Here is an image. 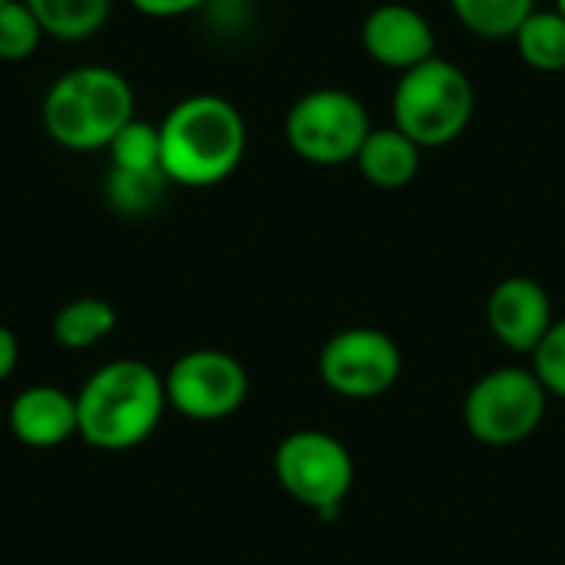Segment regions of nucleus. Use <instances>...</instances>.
<instances>
[{
  "label": "nucleus",
  "instance_id": "obj_23",
  "mask_svg": "<svg viewBox=\"0 0 565 565\" xmlns=\"http://www.w3.org/2000/svg\"><path fill=\"white\" fill-rule=\"evenodd\" d=\"M17 361H20V341L7 324H0V384L17 371Z\"/></svg>",
  "mask_w": 565,
  "mask_h": 565
},
{
  "label": "nucleus",
  "instance_id": "obj_18",
  "mask_svg": "<svg viewBox=\"0 0 565 565\" xmlns=\"http://www.w3.org/2000/svg\"><path fill=\"white\" fill-rule=\"evenodd\" d=\"M109 162L116 172H136V175H149V172H162V156H159V126L146 122V119H132L126 122L113 142L106 146Z\"/></svg>",
  "mask_w": 565,
  "mask_h": 565
},
{
  "label": "nucleus",
  "instance_id": "obj_10",
  "mask_svg": "<svg viewBox=\"0 0 565 565\" xmlns=\"http://www.w3.org/2000/svg\"><path fill=\"white\" fill-rule=\"evenodd\" d=\"M487 324L503 348L516 354H533L556 324L553 301L540 281L526 275H510L487 298Z\"/></svg>",
  "mask_w": 565,
  "mask_h": 565
},
{
  "label": "nucleus",
  "instance_id": "obj_24",
  "mask_svg": "<svg viewBox=\"0 0 565 565\" xmlns=\"http://www.w3.org/2000/svg\"><path fill=\"white\" fill-rule=\"evenodd\" d=\"M218 3H225V7H245V3H252V0H218Z\"/></svg>",
  "mask_w": 565,
  "mask_h": 565
},
{
  "label": "nucleus",
  "instance_id": "obj_21",
  "mask_svg": "<svg viewBox=\"0 0 565 565\" xmlns=\"http://www.w3.org/2000/svg\"><path fill=\"white\" fill-rule=\"evenodd\" d=\"M533 374L546 387V394L565 401V318L550 328L543 344L533 351Z\"/></svg>",
  "mask_w": 565,
  "mask_h": 565
},
{
  "label": "nucleus",
  "instance_id": "obj_9",
  "mask_svg": "<svg viewBox=\"0 0 565 565\" xmlns=\"http://www.w3.org/2000/svg\"><path fill=\"white\" fill-rule=\"evenodd\" d=\"M401 367V348L377 328H344L321 348L318 358L324 387L348 401H371L387 394L397 384Z\"/></svg>",
  "mask_w": 565,
  "mask_h": 565
},
{
  "label": "nucleus",
  "instance_id": "obj_20",
  "mask_svg": "<svg viewBox=\"0 0 565 565\" xmlns=\"http://www.w3.org/2000/svg\"><path fill=\"white\" fill-rule=\"evenodd\" d=\"M169 179L162 172H149V175H136V172H116L109 169L106 179V199L116 212L122 215H146L149 209L159 205L162 192H166Z\"/></svg>",
  "mask_w": 565,
  "mask_h": 565
},
{
  "label": "nucleus",
  "instance_id": "obj_1",
  "mask_svg": "<svg viewBox=\"0 0 565 565\" xmlns=\"http://www.w3.org/2000/svg\"><path fill=\"white\" fill-rule=\"evenodd\" d=\"M248 129L235 103L215 93L179 99L159 122L162 175L172 185L209 189L225 182L245 159Z\"/></svg>",
  "mask_w": 565,
  "mask_h": 565
},
{
  "label": "nucleus",
  "instance_id": "obj_17",
  "mask_svg": "<svg viewBox=\"0 0 565 565\" xmlns=\"http://www.w3.org/2000/svg\"><path fill=\"white\" fill-rule=\"evenodd\" d=\"M457 20L483 40H513L536 0H450Z\"/></svg>",
  "mask_w": 565,
  "mask_h": 565
},
{
  "label": "nucleus",
  "instance_id": "obj_15",
  "mask_svg": "<svg viewBox=\"0 0 565 565\" xmlns=\"http://www.w3.org/2000/svg\"><path fill=\"white\" fill-rule=\"evenodd\" d=\"M26 7L40 20L46 36L76 43L103 30L113 0H26Z\"/></svg>",
  "mask_w": 565,
  "mask_h": 565
},
{
  "label": "nucleus",
  "instance_id": "obj_8",
  "mask_svg": "<svg viewBox=\"0 0 565 565\" xmlns=\"http://www.w3.org/2000/svg\"><path fill=\"white\" fill-rule=\"evenodd\" d=\"M162 381L169 407L199 424L232 417L248 397V371L235 354L218 348L182 354L179 361H172Z\"/></svg>",
  "mask_w": 565,
  "mask_h": 565
},
{
  "label": "nucleus",
  "instance_id": "obj_14",
  "mask_svg": "<svg viewBox=\"0 0 565 565\" xmlns=\"http://www.w3.org/2000/svg\"><path fill=\"white\" fill-rule=\"evenodd\" d=\"M50 331L63 351L96 348L99 341H106L116 331V308L106 298H93V295L73 298L56 311Z\"/></svg>",
  "mask_w": 565,
  "mask_h": 565
},
{
  "label": "nucleus",
  "instance_id": "obj_2",
  "mask_svg": "<svg viewBox=\"0 0 565 565\" xmlns=\"http://www.w3.org/2000/svg\"><path fill=\"white\" fill-rule=\"evenodd\" d=\"M166 411V381L156 367L136 358L109 361L76 394L79 440L109 454L132 450L156 434Z\"/></svg>",
  "mask_w": 565,
  "mask_h": 565
},
{
  "label": "nucleus",
  "instance_id": "obj_11",
  "mask_svg": "<svg viewBox=\"0 0 565 565\" xmlns=\"http://www.w3.org/2000/svg\"><path fill=\"white\" fill-rule=\"evenodd\" d=\"M361 43L367 56L387 70L407 73L437 56V33L430 20L411 3H381L364 17Z\"/></svg>",
  "mask_w": 565,
  "mask_h": 565
},
{
  "label": "nucleus",
  "instance_id": "obj_12",
  "mask_svg": "<svg viewBox=\"0 0 565 565\" xmlns=\"http://www.w3.org/2000/svg\"><path fill=\"white\" fill-rule=\"evenodd\" d=\"M7 427L13 440L30 450L63 447L66 440L79 437L76 397L53 384L23 387L7 411Z\"/></svg>",
  "mask_w": 565,
  "mask_h": 565
},
{
  "label": "nucleus",
  "instance_id": "obj_3",
  "mask_svg": "<svg viewBox=\"0 0 565 565\" xmlns=\"http://www.w3.org/2000/svg\"><path fill=\"white\" fill-rule=\"evenodd\" d=\"M40 116L56 146L70 152H99L136 119V93L119 70L83 63L50 83Z\"/></svg>",
  "mask_w": 565,
  "mask_h": 565
},
{
  "label": "nucleus",
  "instance_id": "obj_6",
  "mask_svg": "<svg viewBox=\"0 0 565 565\" xmlns=\"http://www.w3.org/2000/svg\"><path fill=\"white\" fill-rule=\"evenodd\" d=\"M546 404L550 394L533 371L497 367L470 387L463 420L473 440L487 447H516L540 430Z\"/></svg>",
  "mask_w": 565,
  "mask_h": 565
},
{
  "label": "nucleus",
  "instance_id": "obj_4",
  "mask_svg": "<svg viewBox=\"0 0 565 565\" xmlns=\"http://www.w3.org/2000/svg\"><path fill=\"white\" fill-rule=\"evenodd\" d=\"M473 106L477 93L470 76L457 63L430 56L420 66L401 73L391 99V126L411 136L420 149H437L463 136L473 119Z\"/></svg>",
  "mask_w": 565,
  "mask_h": 565
},
{
  "label": "nucleus",
  "instance_id": "obj_25",
  "mask_svg": "<svg viewBox=\"0 0 565 565\" xmlns=\"http://www.w3.org/2000/svg\"><path fill=\"white\" fill-rule=\"evenodd\" d=\"M556 10H559V13L565 17V0H556Z\"/></svg>",
  "mask_w": 565,
  "mask_h": 565
},
{
  "label": "nucleus",
  "instance_id": "obj_22",
  "mask_svg": "<svg viewBox=\"0 0 565 565\" xmlns=\"http://www.w3.org/2000/svg\"><path fill=\"white\" fill-rule=\"evenodd\" d=\"M139 13L156 17V20H169V17H182L192 13L199 7H205L209 0H129Z\"/></svg>",
  "mask_w": 565,
  "mask_h": 565
},
{
  "label": "nucleus",
  "instance_id": "obj_19",
  "mask_svg": "<svg viewBox=\"0 0 565 565\" xmlns=\"http://www.w3.org/2000/svg\"><path fill=\"white\" fill-rule=\"evenodd\" d=\"M43 26L26 7V0H7L0 3V60L20 63L30 60L43 40Z\"/></svg>",
  "mask_w": 565,
  "mask_h": 565
},
{
  "label": "nucleus",
  "instance_id": "obj_5",
  "mask_svg": "<svg viewBox=\"0 0 565 565\" xmlns=\"http://www.w3.org/2000/svg\"><path fill=\"white\" fill-rule=\"evenodd\" d=\"M371 129L367 106L338 86H321L298 96L285 116V139L291 152L311 166L354 162Z\"/></svg>",
  "mask_w": 565,
  "mask_h": 565
},
{
  "label": "nucleus",
  "instance_id": "obj_26",
  "mask_svg": "<svg viewBox=\"0 0 565 565\" xmlns=\"http://www.w3.org/2000/svg\"><path fill=\"white\" fill-rule=\"evenodd\" d=\"M0 3H7V0H0Z\"/></svg>",
  "mask_w": 565,
  "mask_h": 565
},
{
  "label": "nucleus",
  "instance_id": "obj_16",
  "mask_svg": "<svg viewBox=\"0 0 565 565\" xmlns=\"http://www.w3.org/2000/svg\"><path fill=\"white\" fill-rule=\"evenodd\" d=\"M526 66L540 73L565 70V17L553 10H533L513 36Z\"/></svg>",
  "mask_w": 565,
  "mask_h": 565
},
{
  "label": "nucleus",
  "instance_id": "obj_7",
  "mask_svg": "<svg viewBox=\"0 0 565 565\" xmlns=\"http://www.w3.org/2000/svg\"><path fill=\"white\" fill-rule=\"evenodd\" d=\"M275 477L291 500L334 516L354 487V457L324 430H295L275 450Z\"/></svg>",
  "mask_w": 565,
  "mask_h": 565
},
{
  "label": "nucleus",
  "instance_id": "obj_13",
  "mask_svg": "<svg viewBox=\"0 0 565 565\" xmlns=\"http://www.w3.org/2000/svg\"><path fill=\"white\" fill-rule=\"evenodd\" d=\"M420 146L404 136L397 126H374L358 152V169L374 189H404L417 179L420 172Z\"/></svg>",
  "mask_w": 565,
  "mask_h": 565
}]
</instances>
